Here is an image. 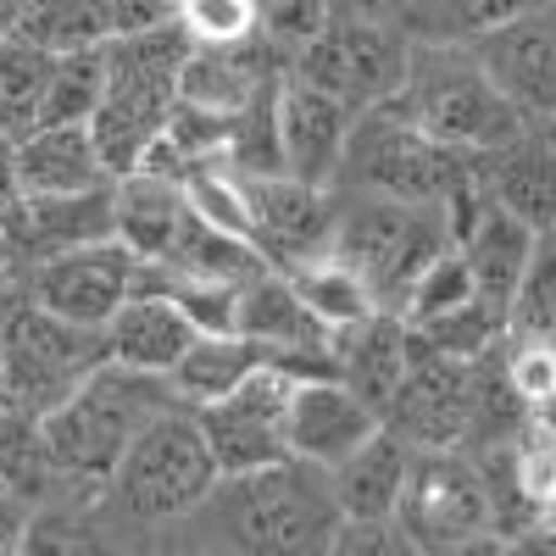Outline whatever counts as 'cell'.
<instances>
[{"instance_id":"1","label":"cell","mask_w":556,"mask_h":556,"mask_svg":"<svg viewBox=\"0 0 556 556\" xmlns=\"http://www.w3.org/2000/svg\"><path fill=\"white\" fill-rule=\"evenodd\" d=\"M334 190H367V195H395V201H434V206L451 212L456 240L468 235V223L484 212L479 156L429 139L395 101H379V106L356 112L345 156H340V173H334Z\"/></svg>"},{"instance_id":"2","label":"cell","mask_w":556,"mask_h":556,"mask_svg":"<svg viewBox=\"0 0 556 556\" xmlns=\"http://www.w3.org/2000/svg\"><path fill=\"white\" fill-rule=\"evenodd\" d=\"M190 34H184L173 17L146 23L112 34L101 45V101L89 112V134H96V151L112 167V178L134 173L139 156L151 151V139L167 128L173 106H178V73L190 62Z\"/></svg>"},{"instance_id":"3","label":"cell","mask_w":556,"mask_h":556,"mask_svg":"<svg viewBox=\"0 0 556 556\" xmlns=\"http://www.w3.org/2000/svg\"><path fill=\"white\" fill-rule=\"evenodd\" d=\"M201 513L212 518L217 545L278 556V551H329L340 501L323 468L285 456L251 473H223L212 495L201 501Z\"/></svg>"},{"instance_id":"4","label":"cell","mask_w":556,"mask_h":556,"mask_svg":"<svg viewBox=\"0 0 556 556\" xmlns=\"http://www.w3.org/2000/svg\"><path fill=\"white\" fill-rule=\"evenodd\" d=\"M173 406H184V401L173 395L167 374H139V367H123L106 356L39 424H45V440H51V451L62 462V473L84 490H101L106 473L117 468V456L134 445V434Z\"/></svg>"},{"instance_id":"5","label":"cell","mask_w":556,"mask_h":556,"mask_svg":"<svg viewBox=\"0 0 556 556\" xmlns=\"http://www.w3.org/2000/svg\"><path fill=\"white\" fill-rule=\"evenodd\" d=\"M395 106L429 139L468 156L501 151L506 139H518L529 128L518 106L501 96V84L484 73L473 45H445V39H417Z\"/></svg>"},{"instance_id":"6","label":"cell","mask_w":556,"mask_h":556,"mask_svg":"<svg viewBox=\"0 0 556 556\" xmlns=\"http://www.w3.org/2000/svg\"><path fill=\"white\" fill-rule=\"evenodd\" d=\"M217 479L223 473L212 462L195 406H173L134 434V445L117 456V468L106 473V484L96 495L106 501L112 518L156 529V523L195 518Z\"/></svg>"},{"instance_id":"7","label":"cell","mask_w":556,"mask_h":556,"mask_svg":"<svg viewBox=\"0 0 556 556\" xmlns=\"http://www.w3.org/2000/svg\"><path fill=\"white\" fill-rule=\"evenodd\" d=\"M334 195L340 206H334L329 251L367 278L379 306L401 312L417 273L456 245L451 212L434 201H395V195H367V190H334Z\"/></svg>"},{"instance_id":"8","label":"cell","mask_w":556,"mask_h":556,"mask_svg":"<svg viewBox=\"0 0 556 556\" xmlns=\"http://www.w3.org/2000/svg\"><path fill=\"white\" fill-rule=\"evenodd\" d=\"M106 362V329H84L39 301L0 306V401L45 417Z\"/></svg>"},{"instance_id":"9","label":"cell","mask_w":556,"mask_h":556,"mask_svg":"<svg viewBox=\"0 0 556 556\" xmlns=\"http://www.w3.org/2000/svg\"><path fill=\"white\" fill-rule=\"evenodd\" d=\"M412 51H417V39L406 28L334 12L312 39H301L290 51V73L317 84V89H329V96L345 101L351 112H367V106L401 96Z\"/></svg>"},{"instance_id":"10","label":"cell","mask_w":556,"mask_h":556,"mask_svg":"<svg viewBox=\"0 0 556 556\" xmlns=\"http://www.w3.org/2000/svg\"><path fill=\"white\" fill-rule=\"evenodd\" d=\"M395 518L406 523L412 545H429V551L479 545L495 529L490 479L468 456H456V445L412 451V473H406Z\"/></svg>"},{"instance_id":"11","label":"cell","mask_w":556,"mask_h":556,"mask_svg":"<svg viewBox=\"0 0 556 556\" xmlns=\"http://www.w3.org/2000/svg\"><path fill=\"white\" fill-rule=\"evenodd\" d=\"M290 379L295 374L262 362L245 384L195 406L217 473H251L290 456Z\"/></svg>"},{"instance_id":"12","label":"cell","mask_w":556,"mask_h":556,"mask_svg":"<svg viewBox=\"0 0 556 556\" xmlns=\"http://www.w3.org/2000/svg\"><path fill=\"white\" fill-rule=\"evenodd\" d=\"M235 329L262 345V356L285 374H334V329L323 323L278 267H262L240 285Z\"/></svg>"},{"instance_id":"13","label":"cell","mask_w":556,"mask_h":556,"mask_svg":"<svg viewBox=\"0 0 556 556\" xmlns=\"http://www.w3.org/2000/svg\"><path fill=\"white\" fill-rule=\"evenodd\" d=\"M134 278H139V256L123 240H101V245H78L34 262L28 301H39L45 312L67 323H84V329H106L112 312L134 295Z\"/></svg>"},{"instance_id":"14","label":"cell","mask_w":556,"mask_h":556,"mask_svg":"<svg viewBox=\"0 0 556 556\" xmlns=\"http://www.w3.org/2000/svg\"><path fill=\"white\" fill-rule=\"evenodd\" d=\"M251 190V223H256V245L273 267L306 262L317 251H329L334 235V184H306L290 173H245Z\"/></svg>"},{"instance_id":"15","label":"cell","mask_w":556,"mask_h":556,"mask_svg":"<svg viewBox=\"0 0 556 556\" xmlns=\"http://www.w3.org/2000/svg\"><path fill=\"white\" fill-rule=\"evenodd\" d=\"M384 429V412L367 406L340 374H301L290 379V456L312 468H340V462Z\"/></svg>"},{"instance_id":"16","label":"cell","mask_w":556,"mask_h":556,"mask_svg":"<svg viewBox=\"0 0 556 556\" xmlns=\"http://www.w3.org/2000/svg\"><path fill=\"white\" fill-rule=\"evenodd\" d=\"M356 112L334 101L329 89H317L295 73L278 78L273 96V128H278V173L306 178V184H334L345 139H351Z\"/></svg>"},{"instance_id":"17","label":"cell","mask_w":556,"mask_h":556,"mask_svg":"<svg viewBox=\"0 0 556 556\" xmlns=\"http://www.w3.org/2000/svg\"><path fill=\"white\" fill-rule=\"evenodd\" d=\"M0 223L12 235L17 262H45L56 251L117 240V178L96 184V190H67V195H17L0 212Z\"/></svg>"},{"instance_id":"18","label":"cell","mask_w":556,"mask_h":556,"mask_svg":"<svg viewBox=\"0 0 556 556\" xmlns=\"http://www.w3.org/2000/svg\"><path fill=\"white\" fill-rule=\"evenodd\" d=\"M473 51L529 128L556 123V23L540 7L513 17L495 34H484Z\"/></svg>"},{"instance_id":"19","label":"cell","mask_w":556,"mask_h":556,"mask_svg":"<svg viewBox=\"0 0 556 556\" xmlns=\"http://www.w3.org/2000/svg\"><path fill=\"white\" fill-rule=\"evenodd\" d=\"M479 190L506 217L529 223L534 235L556 228V139L545 128H523L501 151L479 156Z\"/></svg>"},{"instance_id":"20","label":"cell","mask_w":556,"mask_h":556,"mask_svg":"<svg viewBox=\"0 0 556 556\" xmlns=\"http://www.w3.org/2000/svg\"><path fill=\"white\" fill-rule=\"evenodd\" d=\"M412 323L390 306H379L374 317L351 323V329L334 334V374L374 406V412H390V401L401 395L406 384V367H412Z\"/></svg>"},{"instance_id":"21","label":"cell","mask_w":556,"mask_h":556,"mask_svg":"<svg viewBox=\"0 0 556 556\" xmlns=\"http://www.w3.org/2000/svg\"><path fill=\"white\" fill-rule=\"evenodd\" d=\"M195 334V317L167 290H134L106 323V356L139 374H173V362L190 351Z\"/></svg>"},{"instance_id":"22","label":"cell","mask_w":556,"mask_h":556,"mask_svg":"<svg viewBox=\"0 0 556 556\" xmlns=\"http://www.w3.org/2000/svg\"><path fill=\"white\" fill-rule=\"evenodd\" d=\"M17 195H67L112 184V167L96 151L89 123H39L17 139Z\"/></svg>"},{"instance_id":"23","label":"cell","mask_w":556,"mask_h":556,"mask_svg":"<svg viewBox=\"0 0 556 556\" xmlns=\"http://www.w3.org/2000/svg\"><path fill=\"white\" fill-rule=\"evenodd\" d=\"M184 223H190V195L184 178H162L134 167L117 178V240L139 256V262H167Z\"/></svg>"},{"instance_id":"24","label":"cell","mask_w":556,"mask_h":556,"mask_svg":"<svg viewBox=\"0 0 556 556\" xmlns=\"http://www.w3.org/2000/svg\"><path fill=\"white\" fill-rule=\"evenodd\" d=\"M534 228L518 223V217H506L501 206L484 201V212L468 223V235H462V256H468V273H473V290L479 301H490L501 317L513 312V295L523 285V273L534 262Z\"/></svg>"},{"instance_id":"25","label":"cell","mask_w":556,"mask_h":556,"mask_svg":"<svg viewBox=\"0 0 556 556\" xmlns=\"http://www.w3.org/2000/svg\"><path fill=\"white\" fill-rule=\"evenodd\" d=\"M412 451H417V445L384 424L367 445H356L340 468H329L340 518H395L401 490H406V473H412Z\"/></svg>"},{"instance_id":"26","label":"cell","mask_w":556,"mask_h":556,"mask_svg":"<svg viewBox=\"0 0 556 556\" xmlns=\"http://www.w3.org/2000/svg\"><path fill=\"white\" fill-rule=\"evenodd\" d=\"M262 362H267L262 345L245 340L240 329H235V334H195L190 351L173 362L167 384H173V395H178L184 406H206V401L228 395L235 384H245Z\"/></svg>"},{"instance_id":"27","label":"cell","mask_w":556,"mask_h":556,"mask_svg":"<svg viewBox=\"0 0 556 556\" xmlns=\"http://www.w3.org/2000/svg\"><path fill=\"white\" fill-rule=\"evenodd\" d=\"M295 285V295L329 323V329L340 334V329H351V323H362V317H374L379 312V301H374V290H367V278L351 267V262H340L334 251H317V256H306V262H290V267H278Z\"/></svg>"},{"instance_id":"28","label":"cell","mask_w":556,"mask_h":556,"mask_svg":"<svg viewBox=\"0 0 556 556\" xmlns=\"http://www.w3.org/2000/svg\"><path fill=\"white\" fill-rule=\"evenodd\" d=\"M51 67H56V51H45L17 28H0V134L23 139L28 128H39Z\"/></svg>"},{"instance_id":"29","label":"cell","mask_w":556,"mask_h":556,"mask_svg":"<svg viewBox=\"0 0 556 556\" xmlns=\"http://www.w3.org/2000/svg\"><path fill=\"white\" fill-rule=\"evenodd\" d=\"M12 28L45 51H89L117 34V0H34Z\"/></svg>"},{"instance_id":"30","label":"cell","mask_w":556,"mask_h":556,"mask_svg":"<svg viewBox=\"0 0 556 556\" xmlns=\"http://www.w3.org/2000/svg\"><path fill=\"white\" fill-rule=\"evenodd\" d=\"M540 0H424L412 23V39H445V45H479L484 34L506 28L513 17L534 12Z\"/></svg>"},{"instance_id":"31","label":"cell","mask_w":556,"mask_h":556,"mask_svg":"<svg viewBox=\"0 0 556 556\" xmlns=\"http://www.w3.org/2000/svg\"><path fill=\"white\" fill-rule=\"evenodd\" d=\"M506 334L556 345V228H545L534 240V262L513 295V312H506Z\"/></svg>"},{"instance_id":"32","label":"cell","mask_w":556,"mask_h":556,"mask_svg":"<svg viewBox=\"0 0 556 556\" xmlns=\"http://www.w3.org/2000/svg\"><path fill=\"white\" fill-rule=\"evenodd\" d=\"M101 78H106L101 45H89V51H56L39 123H89V112L101 101Z\"/></svg>"},{"instance_id":"33","label":"cell","mask_w":556,"mask_h":556,"mask_svg":"<svg viewBox=\"0 0 556 556\" xmlns=\"http://www.w3.org/2000/svg\"><path fill=\"white\" fill-rule=\"evenodd\" d=\"M173 23L190 34V45H245L262 34L256 0H173Z\"/></svg>"},{"instance_id":"34","label":"cell","mask_w":556,"mask_h":556,"mask_svg":"<svg viewBox=\"0 0 556 556\" xmlns=\"http://www.w3.org/2000/svg\"><path fill=\"white\" fill-rule=\"evenodd\" d=\"M256 7H262V34H267L285 56L334 17V0H256Z\"/></svg>"},{"instance_id":"35","label":"cell","mask_w":556,"mask_h":556,"mask_svg":"<svg viewBox=\"0 0 556 556\" xmlns=\"http://www.w3.org/2000/svg\"><path fill=\"white\" fill-rule=\"evenodd\" d=\"M329 551H417L401 518H340Z\"/></svg>"},{"instance_id":"36","label":"cell","mask_w":556,"mask_h":556,"mask_svg":"<svg viewBox=\"0 0 556 556\" xmlns=\"http://www.w3.org/2000/svg\"><path fill=\"white\" fill-rule=\"evenodd\" d=\"M34 513H39V506H34L7 473H0V551H23Z\"/></svg>"},{"instance_id":"37","label":"cell","mask_w":556,"mask_h":556,"mask_svg":"<svg viewBox=\"0 0 556 556\" xmlns=\"http://www.w3.org/2000/svg\"><path fill=\"white\" fill-rule=\"evenodd\" d=\"M340 17H374V23H395L412 34L417 12H424V0H334Z\"/></svg>"},{"instance_id":"38","label":"cell","mask_w":556,"mask_h":556,"mask_svg":"<svg viewBox=\"0 0 556 556\" xmlns=\"http://www.w3.org/2000/svg\"><path fill=\"white\" fill-rule=\"evenodd\" d=\"M17 139L12 134H0V212H7L12 201H17Z\"/></svg>"},{"instance_id":"39","label":"cell","mask_w":556,"mask_h":556,"mask_svg":"<svg viewBox=\"0 0 556 556\" xmlns=\"http://www.w3.org/2000/svg\"><path fill=\"white\" fill-rule=\"evenodd\" d=\"M7 267H17V251H12V235H7V223H0V278H7Z\"/></svg>"},{"instance_id":"40","label":"cell","mask_w":556,"mask_h":556,"mask_svg":"<svg viewBox=\"0 0 556 556\" xmlns=\"http://www.w3.org/2000/svg\"><path fill=\"white\" fill-rule=\"evenodd\" d=\"M23 7H34V0H0V28H12Z\"/></svg>"},{"instance_id":"41","label":"cell","mask_w":556,"mask_h":556,"mask_svg":"<svg viewBox=\"0 0 556 556\" xmlns=\"http://www.w3.org/2000/svg\"><path fill=\"white\" fill-rule=\"evenodd\" d=\"M540 12H545V17L556 23V0H540Z\"/></svg>"},{"instance_id":"42","label":"cell","mask_w":556,"mask_h":556,"mask_svg":"<svg viewBox=\"0 0 556 556\" xmlns=\"http://www.w3.org/2000/svg\"><path fill=\"white\" fill-rule=\"evenodd\" d=\"M540 128H545V134H551V139H556V123H540Z\"/></svg>"},{"instance_id":"43","label":"cell","mask_w":556,"mask_h":556,"mask_svg":"<svg viewBox=\"0 0 556 556\" xmlns=\"http://www.w3.org/2000/svg\"><path fill=\"white\" fill-rule=\"evenodd\" d=\"M0 406H7V401H0Z\"/></svg>"}]
</instances>
